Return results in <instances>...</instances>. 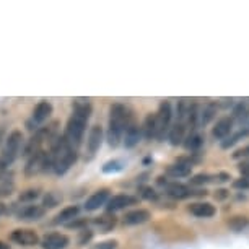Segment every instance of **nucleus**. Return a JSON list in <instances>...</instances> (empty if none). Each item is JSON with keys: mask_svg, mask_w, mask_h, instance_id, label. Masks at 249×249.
<instances>
[{"mask_svg": "<svg viewBox=\"0 0 249 249\" xmlns=\"http://www.w3.org/2000/svg\"><path fill=\"white\" fill-rule=\"evenodd\" d=\"M117 164H121V163L119 161H109V163H106L105 168H103V171L109 173V171H119V170H122V168L117 166Z\"/></svg>", "mask_w": 249, "mask_h": 249, "instance_id": "e433bc0d", "label": "nucleus"}, {"mask_svg": "<svg viewBox=\"0 0 249 249\" xmlns=\"http://www.w3.org/2000/svg\"><path fill=\"white\" fill-rule=\"evenodd\" d=\"M39 197V189H28L20 194V202H33Z\"/></svg>", "mask_w": 249, "mask_h": 249, "instance_id": "bb28decb", "label": "nucleus"}, {"mask_svg": "<svg viewBox=\"0 0 249 249\" xmlns=\"http://www.w3.org/2000/svg\"><path fill=\"white\" fill-rule=\"evenodd\" d=\"M46 213L44 205H25L23 209L18 212V220H23V222H33V220H39L43 218Z\"/></svg>", "mask_w": 249, "mask_h": 249, "instance_id": "2eb2a0df", "label": "nucleus"}, {"mask_svg": "<svg viewBox=\"0 0 249 249\" xmlns=\"http://www.w3.org/2000/svg\"><path fill=\"white\" fill-rule=\"evenodd\" d=\"M60 202V197L55 196L54 192H48V196H46L44 199V209L46 207H49V209H53V207H55Z\"/></svg>", "mask_w": 249, "mask_h": 249, "instance_id": "c85d7f7f", "label": "nucleus"}, {"mask_svg": "<svg viewBox=\"0 0 249 249\" xmlns=\"http://www.w3.org/2000/svg\"><path fill=\"white\" fill-rule=\"evenodd\" d=\"M227 225L233 231H241L249 225V218L248 217H243V215H236V217H231L227 222Z\"/></svg>", "mask_w": 249, "mask_h": 249, "instance_id": "393cba45", "label": "nucleus"}, {"mask_svg": "<svg viewBox=\"0 0 249 249\" xmlns=\"http://www.w3.org/2000/svg\"><path fill=\"white\" fill-rule=\"evenodd\" d=\"M78 213H80V207L78 205H69V207H65V209H62L57 215H55L53 223L54 225H67V223L72 222V220L77 218Z\"/></svg>", "mask_w": 249, "mask_h": 249, "instance_id": "f3484780", "label": "nucleus"}, {"mask_svg": "<svg viewBox=\"0 0 249 249\" xmlns=\"http://www.w3.org/2000/svg\"><path fill=\"white\" fill-rule=\"evenodd\" d=\"M233 158H236V160H239V158H249V145H246V147L236 150V152H234V155H233Z\"/></svg>", "mask_w": 249, "mask_h": 249, "instance_id": "c9c22d12", "label": "nucleus"}, {"mask_svg": "<svg viewBox=\"0 0 249 249\" xmlns=\"http://www.w3.org/2000/svg\"><path fill=\"white\" fill-rule=\"evenodd\" d=\"M109 199H111L109 189H98L96 192H93V194L87 199L85 210L87 212H95V210H98L100 207L106 205Z\"/></svg>", "mask_w": 249, "mask_h": 249, "instance_id": "f8f14e48", "label": "nucleus"}, {"mask_svg": "<svg viewBox=\"0 0 249 249\" xmlns=\"http://www.w3.org/2000/svg\"><path fill=\"white\" fill-rule=\"evenodd\" d=\"M166 192L168 196L175 197V199H187V197L194 194L191 187H187L184 184H178V182H175V184H166Z\"/></svg>", "mask_w": 249, "mask_h": 249, "instance_id": "412c9836", "label": "nucleus"}, {"mask_svg": "<svg viewBox=\"0 0 249 249\" xmlns=\"http://www.w3.org/2000/svg\"><path fill=\"white\" fill-rule=\"evenodd\" d=\"M117 246H119V243L116 239H109V241H103L100 244H96L93 249H117Z\"/></svg>", "mask_w": 249, "mask_h": 249, "instance_id": "2f4dec72", "label": "nucleus"}, {"mask_svg": "<svg viewBox=\"0 0 249 249\" xmlns=\"http://www.w3.org/2000/svg\"><path fill=\"white\" fill-rule=\"evenodd\" d=\"M0 249H10V246H8V244H5L3 241H0Z\"/></svg>", "mask_w": 249, "mask_h": 249, "instance_id": "79ce46f5", "label": "nucleus"}, {"mask_svg": "<svg viewBox=\"0 0 249 249\" xmlns=\"http://www.w3.org/2000/svg\"><path fill=\"white\" fill-rule=\"evenodd\" d=\"M101 143H103V129H101V125H93V127L90 129V132H88V137H87L88 160L95 157L98 150L101 148Z\"/></svg>", "mask_w": 249, "mask_h": 249, "instance_id": "9d476101", "label": "nucleus"}, {"mask_svg": "<svg viewBox=\"0 0 249 249\" xmlns=\"http://www.w3.org/2000/svg\"><path fill=\"white\" fill-rule=\"evenodd\" d=\"M91 238H93L91 230H82V231H80V239H78V243H80V244H85V243L90 241Z\"/></svg>", "mask_w": 249, "mask_h": 249, "instance_id": "72a5a7b5", "label": "nucleus"}, {"mask_svg": "<svg viewBox=\"0 0 249 249\" xmlns=\"http://www.w3.org/2000/svg\"><path fill=\"white\" fill-rule=\"evenodd\" d=\"M171 121H173V109L170 101H163L158 107L157 112V139L163 140L168 137L171 130Z\"/></svg>", "mask_w": 249, "mask_h": 249, "instance_id": "20e7f679", "label": "nucleus"}, {"mask_svg": "<svg viewBox=\"0 0 249 249\" xmlns=\"http://www.w3.org/2000/svg\"><path fill=\"white\" fill-rule=\"evenodd\" d=\"M46 171H53L51 166V160H49V152H41L35 153L33 157L28 158L26 166H25V175L26 176H36L37 173H46Z\"/></svg>", "mask_w": 249, "mask_h": 249, "instance_id": "39448f33", "label": "nucleus"}, {"mask_svg": "<svg viewBox=\"0 0 249 249\" xmlns=\"http://www.w3.org/2000/svg\"><path fill=\"white\" fill-rule=\"evenodd\" d=\"M129 109L121 103H114L109 107V119H107V130H106V140L111 147H117L122 139H124V130L127 125L129 119Z\"/></svg>", "mask_w": 249, "mask_h": 249, "instance_id": "f03ea898", "label": "nucleus"}, {"mask_svg": "<svg viewBox=\"0 0 249 249\" xmlns=\"http://www.w3.org/2000/svg\"><path fill=\"white\" fill-rule=\"evenodd\" d=\"M72 106H73V111H72V116L69 117L67 125H65L64 137L70 147L78 150V147L83 142V135H85L87 124H88V121H90L93 106L88 100H82V98H77Z\"/></svg>", "mask_w": 249, "mask_h": 249, "instance_id": "f257e3e1", "label": "nucleus"}, {"mask_svg": "<svg viewBox=\"0 0 249 249\" xmlns=\"http://www.w3.org/2000/svg\"><path fill=\"white\" fill-rule=\"evenodd\" d=\"M210 175H204V173H200V175H196V176H192V179H191V184L192 186H202V184H205V182H209L210 181Z\"/></svg>", "mask_w": 249, "mask_h": 249, "instance_id": "c756f323", "label": "nucleus"}, {"mask_svg": "<svg viewBox=\"0 0 249 249\" xmlns=\"http://www.w3.org/2000/svg\"><path fill=\"white\" fill-rule=\"evenodd\" d=\"M54 112V106L51 105L49 101H39L37 105L35 106V109H33V114L30 117V121H28V127L30 130H39L43 127V124L46 121L51 119V116H53Z\"/></svg>", "mask_w": 249, "mask_h": 249, "instance_id": "423d86ee", "label": "nucleus"}, {"mask_svg": "<svg viewBox=\"0 0 249 249\" xmlns=\"http://www.w3.org/2000/svg\"><path fill=\"white\" fill-rule=\"evenodd\" d=\"M7 212V207H5V204H2V202H0V215H3Z\"/></svg>", "mask_w": 249, "mask_h": 249, "instance_id": "a19ab883", "label": "nucleus"}, {"mask_svg": "<svg viewBox=\"0 0 249 249\" xmlns=\"http://www.w3.org/2000/svg\"><path fill=\"white\" fill-rule=\"evenodd\" d=\"M13 191H15V184H13L12 181H5L0 184V199L2 197H8L13 194Z\"/></svg>", "mask_w": 249, "mask_h": 249, "instance_id": "cd10ccee", "label": "nucleus"}, {"mask_svg": "<svg viewBox=\"0 0 249 249\" xmlns=\"http://www.w3.org/2000/svg\"><path fill=\"white\" fill-rule=\"evenodd\" d=\"M189 212L199 218H210L217 213V209L209 202H197V204L189 205Z\"/></svg>", "mask_w": 249, "mask_h": 249, "instance_id": "a211bd4d", "label": "nucleus"}, {"mask_svg": "<svg viewBox=\"0 0 249 249\" xmlns=\"http://www.w3.org/2000/svg\"><path fill=\"white\" fill-rule=\"evenodd\" d=\"M10 241H13L15 244H20V246H36V244L41 243V238L37 236V233L35 230L30 228H18L13 230L10 234Z\"/></svg>", "mask_w": 249, "mask_h": 249, "instance_id": "0eeeda50", "label": "nucleus"}, {"mask_svg": "<svg viewBox=\"0 0 249 249\" xmlns=\"http://www.w3.org/2000/svg\"><path fill=\"white\" fill-rule=\"evenodd\" d=\"M233 125H234V121L233 117H222V119L217 121V124L213 125L212 129V135L217 140H225L230 137V134H231L233 130Z\"/></svg>", "mask_w": 249, "mask_h": 249, "instance_id": "4468645a", "label": "nucleus"}, {"mask_svg": "<svg viewBox=\"0 0 249 249\" xmlns=\"http://www.w3.org/2000/svg\"><path fill=\"white\" fill-rule=\"evenodd\" d=\"M139 202V197H134V196H129V194H117V196H112L106 204V210L109 213H114L117 210H122L125 207H130V205H135Z\"/></svg>", "mask_w": 249, "mask_h": 249, "instance_id": "1a4fd4ad", "label": "nucleus"}, {"mask_svg": "<svg viewBox=\"0 0 249 249\" xmlns=\"http://www.w3.org/2000/svg\"><path fill=\"white\" fill-rule=\"evenodd\" d=\"M248 134H249V130H239L238 134L231 135V137H228L227 140H225V142H222V147H223V148H230V147H231V145L236 143L238 140L241 139V137H246Z\"/></svg>", "mask_w": 249, "mask_h": 249, "instance_id": "a878e982", "label": "nucleus"}, {"mask_svg": "<svg viewBox=\"0 0 249 249\" xmlns=\"http://www.w3.org/2000/svg\"><path fill=\"white\" fill-rule=\"evenodd\" d=\"M87 218H75V220H72L70 223H67L65 227L67 228H82V227H87Z\"/></svg>", "mask_w": 249, "mask_h": 249, "instance_id": "473e14b6", "label": "nucleus"}, {"mask_svg": "<svg viewBox=\"0 0 249 249\" xmlns=\"http://www.w3.org/2000/svg\"><path fill=\"white\" fill-rule=\"evenodd\" d=\"M140 196L143 197V199H148V200H152V199H157V192H155V189H152L150 186H143V187H140Z\"/></svg>", "mask_w": 249, "mask_h": 249, "instance_id": "7c9ffc66", "label": "nucleus"}, {"mask_svg": "<svg viewBox=\"0 0 249 249\" xmlns=\"http://www.w3.org/2000/svg\"><path fill=\"white\" fill-rule=\"evenodd\" d=\"M217 114V105L212 101L205 103L204 107L199 109V125H207Z\"/></svg>", "mask_w": 249, "mask_h": 249, "instance_id": "4be33fe9", "label": "nucleus"}, {"mask_svg": "<svg viewBox=\"0 0 249 249\" xmlns=\"http://www.w3.org/2000/svg\"><path fill=\"white\" fill-rule=\"evenodd\" d=\"M150 220V212L145 209H137V210H130L122 217V223L124 225H142Z\"/></svg>", "mask_w": 249, "mask_h": 249, "instance_id": "6ab92c4d", "label": "nucleus"}, {"mask_svg": "<svg viewBox=\"0 0 249 249\" xmlns=\"http://www.w3.org/2000/svg\"><path fill=\"white\" fill-rule=\"evenodd\" d=\"M23 147V134L20 130H13L8 134V137L3 145V150L0 153V168H7L18 158V153Z\"/></svg>", "mask_w": 249, "mask_h": 249, "instance_id": "7ed1b4c3", "label": "nucleus"}, {"mask_svg": "<svg viewBox=\"0 0 249 249\" xmlns=\"http://www.w3.org/2000/svg\"><path fill=\"white\" fill-rule=\"evenodd\" d=\"M192 173V163L187 161L184 158H179L175 164H170L166 168V175L175 178V179H179V178H187L191 176Z\"/></svg>", "mask_w": 249, "mask_h": 249, "instance_id": "ddd939ff", "label": "nucleus"}, {"mask_svg": "<svg viewBox=\"0 0 249 249\" xmlns=\"http://www.w3.org/2000/svg\"><path fill=\"white\" fill-rule=\"evenodd\" d=\"M70 239L67 234L62 233H49L41 238V248L43 249H65L69 246Z\"/></svg>", "mask_w": 249, "mask_h": 249, "instance_id": "9b49d317", "label": "nucleus"}, {"mask_svg": "<svg viewBox=\"0 0 249 249\" xmlns=\"http://www.w3.org/2000/svg\"><path fill=\"white\" fill-rule=\"evenodd\" d=\"M238 170H239V173L243 175V178H248V179H249V161L241 163V164L238 166Z\"/></svg>", "mask_w": 249, "mask_h": 249, "instance_id": "4c0bfd02", "label": "nucleus"}, {"mask_svg": "<svg viewBox=\"0 0 249 249\" xmlns=\"http://www.w3.org/2000/svg\"><path fill=\"white\" fill-rule=\"evenodd\" d=\"M215 197H217V199H225V197H228V191L220 189V191H217V194H215Z\"/></svg>", "mask_w": 249, "mask_h": 249, "instance_id": "ea45409f", "label": "nucleus"}, {"mask_svg": "<svg viewBox=\"0 0 249 249\" xmlns=\"http://www.w3.org/2000/svg\"><path fill=\"white\" fill-rule=\"evenodd\" d=\"M142 134L147 140L157 139V114H147L142 125Z\"/></svg>", "mask_w": 249, "mask_h": 249, "instance_id": "5701e85b", "label": "nucleus"}, {"mask_svg": "<svg viewBox=\"0 0 249 249\" xmlns=\"http://www.w3.org/2000/svg\"><path fill=\"white\" fill-rule=\"evenodd\" d=\"M233 187L234 189H248L249 187V179L248 178H239L233 182Z\"/></svg>", "mask_w": 249, "mask_h": 249, "instance_id": "f704fd0d", "label": "nucleus"}, {"mask_svg": "<svg viewBox=\"0 0 249 249\" xmlns=\"http://www.w3.org/2000/svg\"><path fill=\"white\" fill-rule=\"evenodd\" d=\"M186 137H187V124L186 122L176 121L175 124L171 125L170 134H168V140H170V143L176 147V145L184 143Z\"/></svg>", "mask_w": 249, "mask_h": 249, "instance_id": "dca6fc26", "label": "nucleus"}, {"mask_svg": "<svg viewBox=\"0 0 249 249\" xmlns=\"http://www.w3.org/2000/svg\"><path fill=\"white\" fill-rule=\"evenodd\" d=\"M142 127H139L137 122H135L134 116L129 114V119H127V125H125V130H124V147L125 148H134L135 145L140 142V137H142Z\"/></svg>", "mask_w": 249, "mask_h": 249, "instance_id": "6e6552de", "label": "nucleus"}, {"mask_svg": "<svg viewBox=\"0 0 249 249\" xmlns=\"http://www.w3.org/2000/svg\"><path fill=\"white\" fill-rule=\"evenodd\" d=\"M116 223H117V218L114 217V213H109V212H106L105 215L93 220V225L100 228V233L111 231V230L116 227Z\"/></svg>", "mask_w": 249, "mask_h": 249, "instance_id": "aec40b11", "label": "nucleus"}, {"mask_svg": "<svg viewBox=\"0 0 249 249\" xmlns=\"http://www.w3.org/2000/svg\"><path fill=\"white\" fill-rule=\"evenodd\" d=\"M202 145H204V137H202L200 134H191V135H187L186 140H184V147L187 150H191V152H197Z\"/></svg>", "mask_w": 249, "mask_h": 249, "instance_id": "b1692460", "label": "nucleus"}, {"mask_svg": "<svg viewBox=\"0 0 249 249\" xmlns=\"http://www.w3.org/2000/svg\"><path fill=\"white\" fill-rule=\"evenodd\" d=\"M217 178H218V181H220V182H227V181L231 179V176H230L228 173H218Z\"/></svg>", "mask_w": 249, "mask_h": 249, "instance_id": "58836bf2", "label": "nucleus"}]
</instances>
